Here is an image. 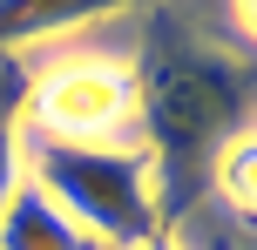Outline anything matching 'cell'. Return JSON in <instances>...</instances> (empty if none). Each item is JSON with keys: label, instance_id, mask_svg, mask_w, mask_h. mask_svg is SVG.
Here are the masks:
<instances>
[{"label": "cell", "instance_id": "obj_1", "mask_svg": "<svg viewBox=\"0 0 257 250\" xmlns=\"http://www.w3.org/2000/svg\"><path fill=\"white\" fill-rule=\"evenodd\" d=\"M136 142L156 162V223L176 237L210 196V169L257 129V48H223L183 14L156 7L136 34Z\"/></svg>", "mask_w": 257, "mask_h": 250}, {"label": "cell", "instance_id": "obj_9", "mask_svg": "<svg viewBox=\"0 0 257 250\" xmlns=\"http://www.w3.org/2000/svg\"><path fill=\"white\" fill-rule=\"evenodd\" d=\"M136 250H183L176 237H149V243H136Z\"/></svg>", "mask_w": 257, "mask_h": 250}, {"label": "cell", "instance_id": "obj_8", "mask_svg": "<svg viewBox=\"0 0 257 250\" xmlns=\"http://www.w3.org/2000/svg\"><path fill=\"white\" fill-rule=\"evenodd\" d=\"M230 14H237V27H244V41L257 48V0H230Z\"/></svg>", "mask_w": 257, "mask_h": 250}, {"label": "cell", "instance_id": "obj_4", "mask_svg": "<svg viewBox=\"0 0 257 250\" xmlns=\"http://www.w3.org/2000/svg\"><path fill=\"white\" fill-rule=\"evenodd\" d=\"M142 0H0V54H27L41 41H61L75 27L115 21Z\"/></svg>", "mask_w": 257, "mask_h": 250}, {"label": "cell", "instance_id": "obj_7", "mask_svg": "<svg viewBox=\"0 0 257 250\" xmlns=\"http://www.w3.org/2000/svg\"><path fill=\"white\" fill-rule=\"evenodd\" d=\"M210 189L223 196V210H230V216H244V223L257 230V129H250V135H237V142L217 156Z\"/></svg>", "mask_w": 257, "mask_h": 250}, {"label": "cell", "instance_id": "obj_10", "mask_svg": "<svg viewBox=\"0 0 257 250\" xmlns=\"http://www.w3.org/2000/svg\"><path fill=\"white\" fill-rule=\"evenodd\" d=\"M210 250H237V243H230V237H210Z\"/></svg>", "mask_w": 257, "mask_h": 250}, {"label": "cell", "instance_id": "obj_6", "mask_svg": "<svg viewBox=\"0 0 257 250\" xmlns=\"http://www.w3.org/2000/svg\"><path fill=\"white\" fill-rule=\"evenodd\" d=\"M21 135H27V61L0 54V210L21 183Z\"/></svg>", "mask_w": 257, "mask_h": 250}, {"label": "cell", "instance_id": "obj_5", "mask_svg": "<svg viewBox=\"0 0 257 250\" xmlns=\"http://www.w3.org/2000/svg\"><path fill=\"white\" fill-rule=\"evenodd\" d=\"M0 250H102L54 196H41L34 183H14L7 210H0Z\"/></svg>", "mask_w": 257, "mask_h": 250}, {"label": "cell", "instance_id": "obj_3", "mask_svg": "<svg viewBox=\"0 0 257 250\" xmlns=\"http://www.w3.org/2000/svg\"><path fill=\"white\" fill-rule=\"evenodd\" d=\"M27 129L48 142H136V75L115 54H54L27 68Z\"/></svg>", "mask_w": 257, "mask_h": 250}, {"label": "cell", "instance_id": "obj_2", "mask_svg": "<svg viewBox=\"0 0 257 250\" xmlns=\"http://www.w3.org/2000/svg\"><path fill=\"white\" fill-rule=\"evenodd\" d=\"M21 176L54 196L102 250H136L163 237L156 223V162L142 142H48L21 135Z\"/></svg>", "mask_w": 257, "mask_h": 250}]
</instances>
